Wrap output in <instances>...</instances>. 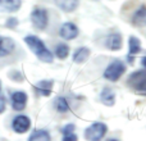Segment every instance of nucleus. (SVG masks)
<instances>
[{
    "mask_svg": "<svg viewBox=\"0 0 146 141\" xmlns=\"http://www.w3.org/2000/svg\"><path fill=\"white\" fill-rule=\"evenodd\" d=\"M25 43L30 46V49L38 57V59H41L42 62H48L51 63L53 62V55L51 53L46 49V46L44 45V43L36 36H26Z\"/></svg>",
    "mask_w": 146,
    "mask_h": 141,
    "instance_id": "nucleus-1",
    "label": "nucleus"
},
{
    "mask_svg": "<svg viewBox=\"0 0 146 141\" xmlns=\"http://www.w3.org/2000/svg\"><path fill=\"white\" fill-rule=\"evenodd\" d=\"M128 85L136 91H146V70H136L128 77Z\"/></svg>",
    "mask_w": 146,
    "mask_h": 141,
    "instance_id": "nucleus-2",
    "label": "nucleus"
},
{
    "mask_svg": "<svg viewBox=\"0 0 146 141\" xmlns=\"http://www.w3.org/2000/svg\"><path fill=\"white\" fill-rule=\"evenodd\" d=\"M126 67L121 61H114L110 66H108V68L104 72V77L109 81H117L118 78H121V76L124 73Z\"/></svg>",
    "mask_w": 146,
    "mask_h": 141,
    "instance_id": "nucleus-3",
    "label": "nucleus"
},
{
    "mask_svg": "<svg viewBox=\"0 0 146 141\" xmlns=\"http://www.w3.org/2000/svg\"><path fill=\"white\" fill-rule=\"evenodd\" d=\"M106 132V126L104 123H94L88 127L87 130L85 131V139L91 140V141H96V140H100L104 137Z\"/></svg>",
    "mask_w": 146,
    "mask_h": 141,
    "instance_id": "nucleus-4",
    "label": "nucleus"
},
{
    "mask_svg": "<svg viewBox=\"0 0 146 141\" xmlns=\"http://www.w3.org/2000/svg\"><path fill=\"white\" fill-rule=\"evenodd\" d=\"M31 21L37 30H44L48 26V12L42 8H36L31 14Z\"/></svg>",
    "mask_w": 146,
    "mask_h": 141,
    "instance_id": "nucleus-5",
    "label": "nucleus"
},
{
    "mask_svg": "<svg viewBox=\"0 0 146 141\" xmlns=\"http://www.w3.org/2000/svg\"><path fill=\"white\" fill-rule=\"evenodd\" d=\"M31 126V121L28 117L26 116H18L13 119L12 127L17 134H25Z\"/></svg>",
    "mask_w": 146,
    "mask_h": 141,
    "instance_id": "nucleus-6",
    "label": "nucleus"
},
{
    "mask_svg": "<svg viewBox=\"0 0 146 141\" xmlns=\"http://www.w3.org/2000/svg\"><path fill=\"white\" fill-rule=\"evenodd\" d=\"M26 103H27V95L22 91H17L12 95V106L14 110H23L26 106Z\"/></svg>",
    "mask_w": 146,
    "mask_h": 141,
    "instance_id": "nucleus-7",
    "label": "nucleus"
},
{
    "mask_svg": "<svg viewBox=\"0 0 146 141\" xmlns=\"http://www.w3.org/2000/svg\"><path fill=\"white\" fill-rule=\"evenodd\" d=\"M77 35H78V30L73 23L68 22V23H64V25L62 26L60 36L63 39H66V40H72V39H74Z\"/></svg>",
    "mask_w": 146,
    "mask_h": 141,
    "instance_id": "nucleus-8",
    "label": "nucleus"
},
{
    "mask_svg": "<svg viewBox=\"0 0 146 141\" xmlns=\"http://www.w3.org/2000/svg\"><path fill=\"white\" fill-rule=\"evenodd\" d=\"M14 46L15 44L12 39L0 36V57H5L8 54H10L14 49Z\"/></svg>",
    "mask_w": 146,
    "mask_h": 141,
    "instance_id": "nucleus-9",
    "label": "nucleus"
},
{
    "mask_svg": "<svg viewBox=\"0 0 146 141\" xmlns=\"http://www.w3.org/2000/svg\"><path fill=\"white\" fill-rule=\"evenodd\" d=\"M106 46L110 50H119L122 46V36L119 33H111L108 36L106 40Z\"/></svg>",
    "mask_w": 146,
    "mask_h": 141,
    "instance_id": "nucleus-10",
    "label": "nucleus"
},
{
    "mask_svg": "<svg viewBox=\"0 0 146 141\" xmlns=\"http://www.w3.org/2000/svg\"><path fill=\"white\" fill-rule=\"evenodd\" d=\"M55 3L64 12H73L78 5V0H55Z\"/></svg>",
    "mask_w": 146,
    "mask_h": 141,
    "instance_id": "nucleus-11",
    "label": "nucleus"
},
{
    "mask_svg": "<svg viewBox=\"0 0 146 141\" xmlns=\"http://www.w3.org/2000/svg\"><path fill=\"white\" fill-rule=\"evenodd\" d=\"M21 7V0H0V8L7 12H15Z\"/></svg>",
    "mask_w": 146,
    "mask_h": 141,
    "instance_id": "nucleus-12",
    "label": "nucleus"
},
{
    "mask_svg": "<svg viewBox=\"0 0 146 141\" xmlns=\"http://www.w3.org/2000/svg\"><path fill=\"white\" fill-rule=\"evenodd\" d=\"M51 87H53V81H41L35 87V91H37L40 95L49 96L51 92Z\"/></svg>",
    "mask_w": 146,
    "mask_h": 141,
    "instance_id": "nucleus-13",
    "label": "nucleus"
},
{
    "mask_svg": "<svg viewBox=\"0 0 146 141\" xmlns=\"http://www.w3.org/2000/svg\"><path fill=\"white\" fill-rule=\"evenodd\" d=\"M101 101H103L105 105H113L114 104V100H115V95H114V91L111 88H104L103 92H101V96H100Z\"/></svg>",
    "mask_w": 146,
    "mask_h": 141,
    "instance_id": "nucleus-14",
    "label": "nucleus"
},
{
    "mask_svg": "<svg viewBox=\"0 0 146 141\" xmlns=\"http://www.w3.org/2000/svg\"><path fill=\"white\" fill-rule=\"evenodd\" d=\"M140 50H141V43H140L139 39L132 36V37L129 39V57H128L129 63H132V55L140 53Z\"/></svg>",
    "mask_w": 146,
    "mask_h": 141,
    "instance_id": "nucleus-15",
    "label": "nucleus"
},
{
    "mask_svg": "<svg viewBox=\"0 0 146 141\" xmlns=\"http://www.w3.org/2000/svg\"><path fill=\"white\" fill-rule=\"evenodd\" d=\"M133 23L139 26H146V7H141L135 13Z\"/></svg>",
    "mask_w": 146,
    "mask_h": 141,
    "instance_id": "nucleus-16",
    "label": "nucleus"
},
{
    "mask_svg": "<svg viewBox=\"0 0 146 141\" xmlns=\"http://www.w3.org/2000/svg\"><path fill=\"white\" fill-rule=\"evenodd\" d=\"M88 55H90V50L87 48H80L73 55V61L76 63H83L88 58Z\"/></svg>",
    "mask_w": 146,
    "mask_h": 141,
    "instance_id": "nucleus-17",
    "label": "nucleus"
},
{
    "mask_svg": "<svg viewBox=\"0 0 146 141\" xmlns=\"http://www.w3.org/2000/svg\"><path fill=\"white\" fill-rule=\"evenodd\" d=\"M49 140H50V135L45 130H36L30 136V141H49Z\"/></svg>",
    "mask_w": 146,
    "mask_h": 141,
    "instance_id": "nucleus-18",
    "label": "nucleus"
},
{
    "mask_svg": "<svg viewBox=\"0 0 146 141\" xmlns=\"http://www.w3.org/2000/svg\"><path fill=\"white\" fill-rule=\"evenodd\" d=\"M73 131H74V124H67L66 127L63 128V140L64 141H73V140H77V136H76L74 134H73Z\"/></svg>",
    "mask_w": 146,
    "mask_h": 141,
    "instance_id": "nucleus-19",
    "label": "nucleus"
},
{
    "mask_svg": "<svg viewBox=\"0 0 146 141\" xmlns=\"http://www.w3.org/2000/svg\"><path fill=\"white\" fill-rule=\"evenodd\" d=\"M55 108L58 109V112H60V113L68 112L69 110V105H68V101H67V99L58 98L55 100Z\"/></svg>",
    "mask_w": 146,
    "mask_h": 141,
    "instance_id": "nucleus-20",
    "label": "nucleus"
},
{
    "mask_svg": "<svg viewBox=\"0 0 146 141\" xmlns=\"http://www.w3.org/2000/svg\"><path fill=\"white\" fill-rule=\"evenodd\" d=\"M68 53H69V48H68L67 45H64V44H59V45L55 48V54H56V57H58V58H60V59L67 58Z\"/></svg>",
    "mask_w": 146,
    "mask_h": 141,
    "instance_id": "nucleus-21",
    "label": "nucleus"
},
{
    "mask_svg": "<svg viewBox=\"0 0 146 141\" xmlns=\"http://www.w3.org/2000/svg\"><path fill=\"white\" fill-rule=\"evenodd\" d=\"M4 110H5V99H4V96L0 94V114Z\"/></svg>",
    "mask_w": 146,
    "mask_h": 141,
    "instance_id": "nucleus-22",
    "label": "nucleus"
},
{
    "mask_svg": "<svg viewBox=\"0 0 146 141\" xmlns=\"http://www.w3.org/2000/svg\"><path fill=\"white\" fill-rule=\"evenodd\" d=\"M17 19H14V18H12V19H9V21H8V22H7V25L8 26H9V27H14V26H17Z\"/></svg>",
    "mask_w": 146,
    "mask_h": 141,
    "instance_id": "nucleus-23",
    "label": "nucleus"
},
{
    "mask_svg": "<svg viewBox=\"0 0 146 141\" xmlns=\"http://www.w3.org/2000/svg\"><path fill=\"white\" fill-rule=\"evenodd\" d=\"M141 63H142V66H144V68L146 69V57H144V58H142V62H141Z\"/></svg>",
    "mask_w": 146,
    "mask_h": 141,
    "instance_id": "nucleus-24",
    "label": "nucleus"
},
{
    "mask_svg": "<svg viewBox=\"0 0 146 141\" xmlns=\"http://www.w3.org/2000/svg\"><path fill=\"white\" fill-rule=\"evenodd\" d=\"M0 94H1V83H0Z\"/></svg>",
    "mask_w": 146,
    "mask_h": 141,
    "instance_id": "nucleus-25",
    "label": "nucleus"
}]
</instances>
